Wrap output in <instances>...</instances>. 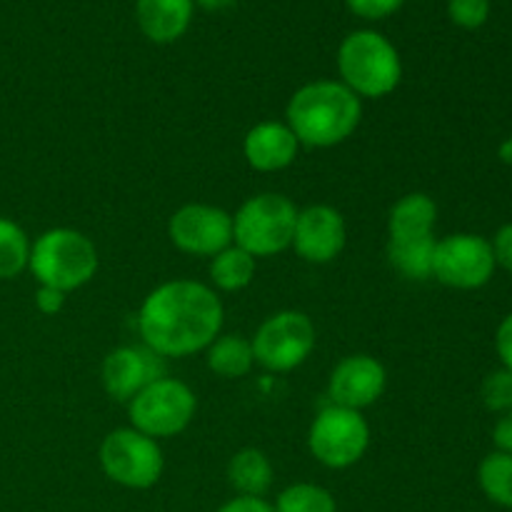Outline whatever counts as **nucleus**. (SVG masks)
Returning a JSON list of instances; mask_svg holds the SVG:
<instances>
[{
  "label": "nucleus",
  "instance_id": "7",
  "mask_svg": "<svg viewBox=\"0 0 512 512\" xmlns=\"http://www.w3.org/2000/svg\"><path fill=\"white\" fill-rule=\"evenodd\" d=\"M100 468L123 488H153L163 475V450L158 440L135 428H120L105 435L100 445Z\"/></svg>",
  "mask_w": 512,
  "mask_h": 512
},
{
  "label": "nucleus",
  "instance_id": "15",
  "mask_svg": "<svg viewBox=\"0 0 512 512\" xmlns=\"http://www.w3.org/2000/svg\"><path fill=\"white\" fill-rule=\"evenodd\" d=\"M298 150L300 143L295 133L288 128V123H278V120L253 125L243 140L245 160L250 168L260 173H275L293 165Z\"/></svg>",
  "mask_w": 512,
  "mask_h": 512
},
{
  "label": "nucleus",
  "instance_id": "22",
  "mask_svg": "<svg viewBox=\"0 0 512 512\" xmlns=\"http://www.w3.org/2000/svg\"><path fill=\"white\" fill-rule=\"evenodd\" d=\"M478 483L495 505L512 510V455L500 450L490 453L480 463Z\"/></svg>",
  "mask_w": 512,
  "mask_h": 512
},
{
  "label": "nucleus",
  "instance_id": "28",
  "mask_svg": "<svg viewBox=\"0 0 512 512\" xmlns=\"http://www.w3.org/2000/svg\"><path fill=\"white\" fill-rule=\"evenodd\" d=\"M490 245H493L495 265H500V268L512 273V223L503 225V228L495 233L493 243Z\"/></svg>",
  "mask_w": 512,
  "mask_h": 512
},
{
  "label": "nucleus",
  "instance_id": "26",
  "mask_svg": "<svg viewBox=\"0 0 512 512\" xmlns=\"http://www.w3.org/2000/svg\"><path fill=\"white\" fill-rule=\"evenodd\" d=\"M448 15L458 28L478 30L490 18V0H448Z\"/></svg>",
  "mask_w": 512,
  "mask_h": 512
},
{
  "label": "nucleus",
  "instance_id": "17",
  "mask_svg": "<svg viewBox=\"0 0 512 512\" xmlns=\"http://www.w3.org/2000/svg\"><path fill=\"white\" fill-rule=\"evenodd\" d=\"M435 220H438L435 200L425 193H410L390 208L388 235L393 240L430 235L435 228Z\"/></svg>",
  "mask_w": 512,
  "mask_h": 512
},
{
  "label": "nucleus",
  "instance_id": "20",
  "mask_svg": "<svg viewBox=\"0 0 512 512\" xmlns=\"http://www.w3.org/2000/svg\"><path fill=\"white\" fill-rule=\"evenodd\" d=\"M208 368L220 378H245L253 370V343L243 335H218L208 345Z\"/></svg>",
  "mask_w": 512,
  "mask_h": 512
},
{
  "label": "nucleus",
  "instance_id": "5",
  "mask_svg": "<svg viewBox=\"0 0 512 512\" xmlns=\"http://www.w3.org/2000/svg\"><path fill=\"white\" fill-rule=\"evenodd\" d=\"M298 208L280 193L248 198L233 218V243L253 258L283 253L293 245Z\"/></svg>",
  "mask_w": 512,
  "mask_h": 512
},
{
  "label": "nucleus",
  "instance_id": "19",
  "mask_svg": "<svg viewBox=\"0 0 512 512\" xmlns=\"http://www.w3.org/2000/svg\"><path fill=\"white\" fill-rule=\"evenodd\" d=\"M435 235H420V238H398L388 240V260L400 275L410 280L433 278L435 258Z\"/></svg>",
  "mask_w": 512,
  "mask_h": 512
},
{
  "label": "nucleus",
  "instance_id": "30",
  "mask_svg": "<svg viewBox=\"0 0 512 512\" xmlns=\"http://www.w3.org/2000/svg\"><path fill=\"white\" fill-rule=\"evenodd\" d=\"M495 348L503 360V368L512 373V313L500 323L498 333H495Z\"/></svg>",
  "mask_w": 512,
  "mask_h": 512
},
{
  "label": "nucleus",
  "instance_id": "31",
  "mask_svg": "<svg viewBox=\"0 0 512 512\" xmlns=\"http://www.w3.org/2000/svg\"><path fill=\"white\" fill-rule=\"evenodd\" d=\"M218 512H275L265 503L263 498H248V495H240V498H233L230 503H225Z\"/></svg>",
  "mask_w": 512,
  "mask_h": 512
},
{
  "label": "nucleus",
  "instance_id": "16",
  "mask_svg": "<svg viewBox=\"0 0 512 512\" xmlns=\"http://www.w3.org/2000/svg\"><path fill=\"white\" fill-rule=\"evenodd\" d=\"M193 0H138L135 20L153 43H173L193 20Z\"/></svg>",
  "mask_w": 512,
  "mask_h": 512
},
{
  "label": "nucleus",
  "instance_id": "32",
  "mask_svg": "<svg viewBox=\"0 0 512 512\" xmlns=\"http://www.w3.org/2000/svg\"><path fill=\"white\" fill-rule=\"evenodd\" d=\"M493 440H495V445H498L500 453L512 455V410H508V413H503V418H500L498 423H495Z\"/></svg>",
  "mask_w": 512,
  "mask_h": 512
},
{
  "label": "nucleus",
  "instance_id": "21",
  "mask_svg": "<svg viewBox=\"0 0 512 512\" xmlns=\"http://www.w3.org/2000/svg\"><path fill=\"white\" fill-rule=\"evenodd\" d=\"M253 278L255 258L250 253H245L243 248H238V245H228V248L220 250L210 260V280H213L215 288L225 290V293L248 288L253 283Z\"/></svg>",
  "mask_w": 512,
  "mask_h": 512
},
{
  "label": "nucleus",
  "instance_id": "2",
  "mask_svg": "<svg viewBox=\"0 0 512 512\" xmlns=\"http://www.w3.org/2000/svg\"><path fill=\"white\" fill-rule=\"evenodd\" d=\"M285 118L300 145L333 148L355 133L363 118V103L338 80H315L295 90Z\"/></svg>",
  "mask_w": 512,
  "mask_h": 512
},
{
  "label": "nucleus",
  "instance_id": "24",
  "mask_svg": "<svg viewBox=\"0 0 512 512\" xmlns=\"http://www.w3.org/2000/svg\"><path fill=\"white\" fill-rule=\"evenodd\" d=\"M275 512H338L335 498L313 483H295L278 495Z\"/></svg>",
  "mask_w": 512,
  "mask_h": 512
},
{
  "label": "nucleus",
  "instance_id": "12",
  "mask_svg": "<svg viewBox=\"0 0 512 512\" xmlns=\"http://www.w3.org/2000/svg\"><path fill=\"white\" fill-rule=\"evenodd\" d=\"M165 375V363L148 345H123L103 360V388L110 398L130 403L140 390Z\"/></svg>",
  "mask_w": 512,
  "mask_h": 512
},
{
  "label": "nucleus",
  "instance_id": "23",
  "mask_svg": "<svg viewBox=\"0 0 512 512\" xmlns=\"http://www.w3.org/2000/svg\"><path fill=\"white\" fill-rule=\"evenodd\" d=\"M30 260V240L15 220L0 218V280L18 278Z\"/></svg>",
  "mask_w": 512,
  "mask_h": 512
},
{
  "label": "nucleus",
  "instance_id": "14",
  "mask_svg": "<svg viewBox=\"0 0 512 512\" xmlns=\"http://www.w3.org/2000/svg\"><path fill=\"white\" fill-rule=\"evenodd\" d=\"M388 385L383 363L373 355H348L333 368L328 380V398L333 405L363 410L373 405Z\"/></svg>",
  "mask_w": 512,
  "mask_h": 512
},
{
  "label": "nucleus",
  "instance_id": "6",
  "mask_svg": "<svg viewBox=\"0 0 512 512\" xmlns=\"http://www.w3.org/2000/svg\"><path fill=\"white\" fill-rule=\"evenodd\" d=\"M198 400L195 393L175 378H158L148 388L140 390L128 403L130 423L148 438H173L183 433L195 418Z\"/></svg>",
  "mask_w": 512,
  "mask_h": 512
},
{
  "label": "nucleus",
  "instance_id": "29",
  "mask_svg": "<svg viewBox=\"0 0 512 512\" xmlns=\"http://www.w3.org/2000/svg\"><path fill=\"white\" fill-rule=\"evenodd\" d=\"M65 305V293L60 290L48 288V285H40L38 293H35V308L40 310L43 315H55L60 313Z\"/></svg>",
  "mask_w": 512,
  "mask_h": 512
},
{
  "label": "nucleus",
  "instance_id": "27",
  "mask_svg": "<svg viewBox=\"0 0 512 512\" xmlns=\"http://www.w3.org/2000/svg\"><path fill=\"white\" fill-rule=\"evenodd\" d=\"M405 0H345L348 10L365 20H383L388 15L398 13Z\"/></svg>",
  "mask_w": 512,
  "mask_h": 512
},
{
  "label": "nucleus",
  "instance_id": "8",
  "mask_svg": "<svg viewBox=\"0 0 512 512\" xmlns=\"http://www.w3.org/2000/svg\"><path fill=\"white\" fill-rule=\"evenodd\" d=\"M368 445L370 428L360 410L330 405L320 410L310 425L308 448L325 468H350L363 458Z\"/></svg>",
  "mask_w": 512,
  "mask_h": 512
},
{
  "label": "nucleus",
  "instance_id": "11",
  "mask_svg": "<svg viewBox=\"0 0 512 512\" xmlns=\"http://www.w3.org/2000/svg\"><path fill=\"white\" fill-rule=\"evenodd\" d=\"M170 243L188 255L213 258L233 245V215L205 203H188L175 210L168 223Z\"/></svg>",
  "mask_w": 512,
  "mask_h": 512
},
{
  "label": "nucleus",
  "instance_id": "1",
  "mask_svg": "<svg viewBox=\"0 0 512 512\" xmlns=\"http://www.w3.org/2000/svg\"><path fill=\"white\" fill-rule=\"evenodd\" d=\"M223 328V303L195 280H170L143 300L138 330L160 358H185L208 348Z\"/></svg>",
  "mask_w": 512,
  "mask_h": 512
},
{
  "label": "nucleus",
  "instance_id": "18",
  "mask_svg": "<svg viewBox=\"0 0 512 512\" xmlns=\"http://www.w3.org/2000/svg\"><path fill=\"white\" fill-rule=\"evenodd\" d=\"M228 480L240 495L263 498L273 485V465L263 450L245 448L230 458Z\"/></svg>",
  "mask_w": 512,
  "mask_h": 512
},
{
  "label": "nucleus",
  "instance_id": "10",
  "mask_svg": "<svg viewBox=\"0 0 512 512\" xmlns=\"http://www.w3.org/2000/svg\"><path fill=\"white\" fill-rule=\"evenodd\" d=\"M495 255L490 240L473 233H455L438 240L433 258V278L448 288L478 290L495 273Z\"/></svg>",
  "mask_w": 512,
  "mask_h": 512
},
{
  "label": "nucleus",
  "instance_id": "33",
  "mask_svg": "<svg viewBox=\"0 0 512 512\" xmlns=\"http://www.w3.org/2000/svg\"><path fill=\"white\" fill-rule=\"evenodd\" d=\"M193 3H198L200 8H205V10H223V8H228L233 0H193Z\"/></svg>",
  "mask_w": 512,
  "mask_h": 512
},
{
  "label": "nucleus",
  "instance_id": "13",
  "mask_svg": "<svg viewBox=\"0 0 512 512\" xmlns=\"http://www.w3.org/2000/svg\"><path fill=\"white\" fill-rule=\"evenodd\" d=\"M348 240L343 215L330 205H310L298 210L293 233V248L305 263L325 265L338 258Z\"/></svg>",
  "mask_w": 512,
  "mask_h": 512
},
{
  "label": "nucleus",
  "instance_id": "34",
  "mask_svg": "<svg viewBox=\"0 0 512 512\" xmlns=\"http://www.w3.org/2000/svg\"><path fill=\"white\" fill-rule=\"evenodd\" d=\"M498 155L505 165H512V138H508L503 145H500Z\"/></svg>",
  "mask_w": 512,
  "mask_h": 512
},
{
  "label": "nucleus",
  "instance_id": "9",
  "mask_svg": "<svg viewBox=\"0 0 512 512\" xmlns=\"http://www.w3.org/2000/svg\"><path fill=\"white\" fill-rule=\"evenodd\" d=\"M253 343L255 363L270 373H288L303 365L315 348V325L300 310H283L265 320Z\"/></svg>",
  "mask_w": 512,
  "mask_h": 512
},
{
  "label": "nucleus",
  "instance_id": "3",
  "mask_svg": "<svg viewBox=\"0 0 512 512\" xmlns=\"http://www.w3.org/2000/svg\"><path fill=\"white\" fill-rule=\"evenodd\" d=\"M340 83L358 98H385L403 78V63L385 35L375 30H355L338 48Z\"/></svg>",
  "mask_w": 512,
  "mask_h": 512
},
{
  "label": "nucleus",
  "instance_id": "25",
  "mask_svg": "<svg viewBox=\"0 0 512 512\" xmlns=\"http://www.w3.org/2000/svg\"><path fill=\"white\" fill-rule=\"evenodd\" d=\"M483 403L495 413L512 410V373L510 370H495L483 383Z\"/></svg>",
  "mask_w": 512,
  "mask_h": 512
},
{
  "label": "nucleus",
  "instance_id": "4",
  "mask_svg": "<svg viewBox=\"0 0 512 512\" xmlns=\"http://www.w3.org/2000/svg\"><path fill=\"white\" fill-rule=\"evenodd\" d=\"M28 268L40 285L70 293L95 278L98 250L93 240L73 228L45 230L30 245Z\"/></svg>",
  "mask_w": 512,
  "mask_h": 512
}]
</instances>
